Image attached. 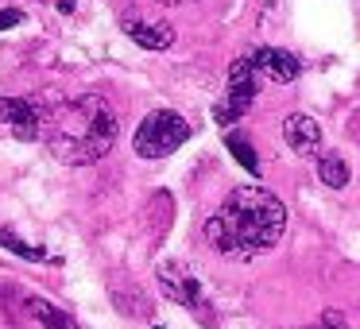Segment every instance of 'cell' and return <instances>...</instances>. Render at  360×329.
I'll return each mask as SVG.
<instances>
[{
	"label": "cell",
	"instance_id": "8992f818",
	"mask_svg": "<svg viewBox=\"0 0 360 329\" xmlns=\"http://www.w3.org/2000/svg\"><path fill=\"white\" fill-rule=\"evenodd\" d=\"M0 124H8L16 140H39L43 136V109L24 97H0Z\"/></svg>",
	"mask_w": 360,
	"mask_h": 329
},
{
	"label": "cell",
	"instance_id": "7c38bea8",
	"mask_svg": "<svg viewBox=\"0 0 360 329\" xmlns=\"http://www.w3.org/2000/svg\"><path fill=\"white\" fill-rule=\"evenodd\" d=\"M318 179L326 182L329 190H345L349 186V163L341 155H321L318 159Z\"/></svg>",
	"mask_w": 360,
	"mask_h": 329
},
{
	"label": "cell",
	"instance_id": "277c9868",
	"mask_svg": "<svg viewBox=\"0 0 360 329\" xmlns=\"http://www.w3.org/2000/svg\"><path fill=\"white\" fill-rule=\"evenodd\" d=\"M155 279H159V287H163V295L171 298V302H179L182 310H190L205 329L217 325V310H213V302L205 298V287L182 264H159Z\"/></svg>",
	"mask_w": 360,
	"mask_h": 329
},
{
	"label": "cell",
	"instance_id": "9c48e42d",
	"mask_svg": "<svg viewBox=\"0 0 360 329\" xmlns=\"http://www.w3.org/2000/svg\"><path fill=\"white\" fill-rule=\"evenodd\" d=\"M283 140L290 143V151H298V155H314V151L321 148V128L314 117H306V112H290L287 120H283Z\"/></svg>",
	"mask_w": 360,
	"mask_h": 329
},
{
	"label": "cell",
	"instance_id": "5b68a950",
	"mask_svg": "<svg viewBox=\"0 0 360 329\" xmlns=\"http://www.w3.org/2000/svg\"><path fill=\"white\" fill-rule=\"evenodd\" d=\"M259 82H264V74L256 70V63H252V58H236V63L229 66V89H225V97L213 105V120H217V124H225V128L236 124V120L252 109V101H256Z\"/></svg>",
	"mask_w": 360,
	"mask_h": 329
},
{
	"label": "cell",
	"instance_id": "30bf717a",
	"mask_svg": "<svg viewBox=\"0 0 360 329\" xmlns=\"http://www.w3.org/2000/svg\"><path fill=\"white\" fill-rule=\"evenodd\" d=\"M24 306H27V314H32L43 329H78V321H74L66 310H58L55 302H47V298H27Z\"/></svg>",
	"mask_w": 360,
	"mask_h": 329
},
{
	"label": "cell",
	"instance_id": "5bb4252c",
	"mask_svg": "<svg viewBox=\"0 0 360 329\" xmlns=\"http://www.w3.org/2000/svg\"><path fill=\"white\" fill-rule=\"evenodd\" d=\"M302 329H349V321H345L341 310H326L314 325H302Z\"/></svg>",
	"mask_w": 360,
	"mask_h": 329
},
{
	"label": "cell",
	"instance_id": "52a82bcc",
	"mask_svg": "<svg viewBox=\"0 0 360 329\" xmlns=\"http://www.w3.org/2000/svg\"><path fill=\"white\" fill-rule=\"evenodd\" d=\"M124 35L132 43H140L143 51H167L174 43V27L163 24V20H148V16H124L120 20Z\"/></svg>",
	"mask_w": 360,
	"mask_h": 329
},
{
	"label": "cell",
	"instance_id": "8fae6325",
	"mask_svg": "<svg viewBox=\"0 0 360 329\" xmlns=\"http://www.w3.org/2000/svg\"><path fill=\"white\" fill-rule=\"evenodd\" d=\"M225 148H229V155H233L248 174H259V155H256V148L248 143V136H244V132H225Z\"/></svg>",
	"mask_w": 360,
	"mask_h": 329
},
{
	"label": "cell",
	"instance_id": "7a4b0ae2",
	"mask_svg": "<svg viewBox=\"0 0 360 329\" xmlns=\"http://www.w3.org/2000/svg\"><path fill=\"white\" fill-rule=\"evenodd\" d=\"M117 132L120 120L101 93L74 97V101L43 112V140H47L51 155L66 167H86L109 155L112 143H117Z\"/></svg>",
	"mask_w": 360,
	"mask_h": 329
},
{
	"label": "cell",
	"instance_id": "e0dca14e",
	"mask_svg": "<svg viewBox=\"0 0 360 329\" xmlns=\"http://www.w3.org/2000/svg\"><path fill=\"white\" fill-rule=\"evenodd\" d=\"M159 4H186V0H159Z\"/></svg>",
	"mask_w": 360,
	"mask_h": 329
},
{
	"label": "cell",
	"instance_id": "ac0fdd59",
	"mask_svg": "<svg viewBox=\"0 0 360 329\" xmlns=\"http://www.w3.org/2000/svg\"><path fill=\"white\" fill-rule=\"evenodd\" d=\"M155 329H159V325H155Z\"/></svg>",
	"mask_w": 360,
	"mask_h": 329
},
{
	"label": "cell",
	"instance_id": "2e32d148",
	"mask_svg": "<svg viewBox=\"0 0 360 329\" xmlns=\"http://www.w3.org/2000/svg\"><path fill=\"white\" fill-rule=\"evenodd\" d=\"M58 12H66V16H70V12H74V0H58Z\"/></svg>",
	"mask_w": 360,
	"mask_h": 329
},
{
	"label": "cell",
	"instance_id": "3957f363",
	"mask_svg": "<svg viewBox=\"0 0 360 329\" xmlns=\"http://www.w3.org/2000/svg\"><path fill=\"white\" fill-rule=\"evenodd\" d=\"M190 140V124L174 109H155L140 120L132 136V148L140 159H167Z\"/></svg>",
	"mask_w": 360,
	"mask_h": 329
},
{
	"label": "cell",
	"instance_id": "ba28073f",
	"mask_svg": "<svg viewBox=\"0 0 360 329\" xmlns=\"http://www.w3.org/2000/svg\"><path fill=\"white\" fill-rule=\"evenodd\" d=\"M252 63H256V70L264 74V78H271V82H295L298 74H302V66H298V58L290 55V51H279V47H256L252 51Z\"/></svg>",
	"mask_w": 360,
	"mask_h": 329
},
{
	"label": "cell",
	"instance_id": "9a60e30c",
	"mask_svg": "<svg viewBox=\"0 0 360 329\" xmlns=\"http://www.w3.org/2000/svg\"><path fill=\"white\" fill-rule=\"evenodd\" d=\"M20 20H24V12H20V8H4V12H0V32H8V27H16Z\"/></svg>",
	"mask_w": 360,
	"mask_h": 329
},
{
	"label": "cell",
	"instance_id": "4fadbf2b",
	"mask_svg": "<svg viewBox=\"0 0 360 329\" xmlns=\"http://www.w3.org/2000/svg\"><path fill=\"white\" fill-rule=\"evenodd\" d=\"M0 244H4V248L8 252H16L20 259H32V264H47V252L43 248H35V244H27V240H20L16 233H12V228H0Z\"/></svg>",
	"mask_w": 360,
	"mask_h": 329
},
{
	"label": "cell",
	"instance_id": "6da1fadb",
	"mask_svg": "<svg viewBox=\"0 0 360 329\" xmlns=\"http://www.w3.org/2000/svg\"><path fill=\"white\" fill-rule=\"evenodd\" d=\"M283 233H287V205L267 186H236L205 221L210 248L233 259H252L275 248Z\"/></svg>",
	"mask_w": 360,
	"mask_h": 329
}]
</instances>
